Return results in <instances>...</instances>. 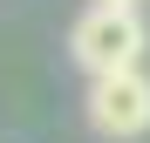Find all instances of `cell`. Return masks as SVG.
<instances>
[{"label":"cell","mask_w":150,"mask_h":143,"mask_svg":"<svg viewBox=\"0 0 150 143\" xmlns=\"http://www.w3.org/2000/svg\"><path fill=\"white\" fill-rule=\"evenodd\" d=\"M150 48V27L137 7H123V0H96V7L75 20L68 34V55L82 61V75H116V68H137Z\"/></svg>","instance_id":"obj_1"},{"label":"cell","mask_w":150,"mask_h":143,"mask_svg":"<svg viewBox=\"0 0 150 143\" xmlns=\"http://www.w3.org/2000/svg\"><path fill=\"white\" fill-rule=\"evenodd\" d=\"M89 130L109 143H130L150 130V75L143 68H116V75H89Z\"/></svg>","instance_id":"obj_2"},{"label":"cell","mask_w":150,"mask_h":143,"mask_svg":"<svg viewBox=\"0 0 150 143\" xmlns=\"http://www.w3.org/2000/svg\"><path fill=\"white\" fill-rule=\"evenodd\" d=\"M123 7H137V0H123Z\"/></svg>","instance_id":"obj_3"}]
</instances>
